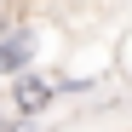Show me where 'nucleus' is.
I'll use <instances>...</instances> for the list:
<instances>
[{"instance_id":"4","label":"nucleus","mask_w":132,"mask_h":132,"mask_svg":"<svg viewBox=\"0 0 132 132\" xmlns=\"http://www.w3.org/2000/svg\"><path fill=\"white\" fill-rule=\"evenodd\" d=\"M6 126H12V115H6V109H0V132H6Z\"/></svg>"},{"instance_id":"3","label":"nucleus","mask_w":132,"mask_h":132,"mask_svg":"<svg viewBox=\"0 0 132 132\" xmlns=\"http://www.w3.org/2000/svg\"><path fill=\"white\" fill-rule=\"evenodd\" d=\"M6 132H35V126H29V121H23V115H17V121H12V126H6Z\"/></svg>"},{"instance_id":"2","label":"nucleus","mask_w":132,"mask_h":132,"mask_svg":"<svg viewBox=\"0 0 132 132\" xmlns=\"http://www.w3.org/2000/svg\"><path fill=\"white\" fill-rule=\"evenodd\" d=\"M35 52H40V35L35 29H6V35H0V75L35 69Z\"/></svg>"},{"instance_id":"1","label":"nucleus","mask_w":132,"mask_h":132,"mask_svg":"<svg viewBox=\"0 0 132 132\" xmlns=\"http://www.w3.org/2000/svg\"><path fill=\"white\" fill-rule=\"evenodd\" d=\"M52 98H57V80H46L40 69H23V75H12V109H17L23 121H35V115H40V109H46Z\"/></svg>"}]
</instances>
